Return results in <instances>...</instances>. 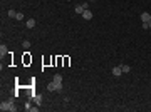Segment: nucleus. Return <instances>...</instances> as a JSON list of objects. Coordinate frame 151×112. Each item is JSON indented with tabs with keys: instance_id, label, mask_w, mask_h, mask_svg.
<instances>
[{
	"instance_id": "obj_1",
	"label": "nucleus",
	"mask_w": 151,
	"mask_h": 112,
	"mask_svg": "<svg viewBox=\"0 0 151 112\" xmlns=\"http://www.w3.org/2000/svg\"><path fill=\"white\" fill-rule=\"evenodd\" d=\"M47 90H50V92H54V90H62V82H50V84L47 85Z\"/></svg>"
},
{
	"instance_id": "obj_11",
	"label": "nucleus",
	"mask_w": 151,
	"mask_h": 112,
	"mask_svg": "<svg viewBox=\"0 0 151 112\" xmlns=\"http://www.w3.org/2000/svg\"><path fill=\"white\" fill-rule=\"evenodd\" d=\"M52 80H54V82H62V75H60V74H56Z\"/></svg>"
},
{
	"instance_id": "obj_9",
	"label": "nucleus",
	"mask_w": 151,
	"mask_h": 112,
	"mask_svg": "<svg viewBox=\"0 0 151 112\" xmlns=\"http://www.w3.org/2000/svg\"><path fill=\"white\" fill-rule=\"evenodd\" d=\"M84 7H82V5H76V13H81V15H82V12H84Z\"/></svg>"
},
{
	"instance_id": "obj_5",
	"label": "nucleus",
	"mask_w": 151,
	"mask_h": 112,
	"mask_svg": "<svg viewBox=\"0 0 151 112\" xmlns=\"http://www.w3.org/2000/svg\"><path fill=\"white\" fill-rule=\"evenodd\" d=\"M25 27H27V28H34V27H35V20H34V19H29L27 22H25Z\"/></svg>"
},
{
	"instance_id": "obj_18",
	"label": "nucleus",
	"mask_w": 151,
	"mask_h": 112,
	"mask_svg": "<svg viewBox=\"0 0 151 112\" xmlns=\"http://www.w3.org/2000/svg\"><path fill=\"white\" fill-rule=\"evenodd\" d=\"M67 2H71V0H67Z\"/></svg>"
},
{
	"instance_id": "obj_8",
	"label": "nucleus",
	"mask_w": 151,
	"mask_h": 112,
	"mask_svg": "<svg viewBox=\"0 0 151 112\" xmlns=\"http://www.w3.org/2000/svg\"><path fill=\"white\" fill-rule=\"evenodd\" d=\"M7 13H9L10 19H17V13H19V12H15V10H9Z\"/></svg>"
},
{
	"instance_id": "obj_4",
	"label": "nucleus",
	"mask_w": 151,
	"mask_h": 112,
	"mask_svg": "<svg viewBox=\"0 0 151 112\" xmlns=\"http://www.w3.org/2000/svg\"><path fill=\"white\" fill-rule=\"evenodd\" d=\"M121 74H123V69H121V65H118V67H114V69H113V75H114V77H119Z\"/></svg>"
},
{
	"instance_id": "obj_10",
	"label": "nucleus",
	"mask_w": 151,
	"mask_h": 112,
	"mask_svg": "<svg viewBox=\"0 0 151 112\" xmlns=\"http://www.w3.org/2000/svg\"><path fill=\"white\" fill-rule=\"evenodd\" d=\"M25 111H32V112H37L39 109H37V107H32L30 104H25Z\"/></svg>"
},
{
	"instance_id": "obj_2",
	"label": "nucleus",
	"mask_w": 151,
	"mask_h": 112,
	"mask_svg": "<svg viewBox=\"0 0 151 112\" xmlns=\"http://www.w3.org/2000/svg\"><path fill=\"white\" fill-rule=\"evenodd\" d=\"M0 109H2V111H15V107H14L12 100H9V102H2V104H0Z\"/></svg>"
},
{
	"instance_id": "obj_3",
	"label": "nucleus",
	"mask_w": 151,
	"mask_h": 112,
	"mask_svg": "<svg viewBox=\"0 0 151 112\" xmlns=\"http://www.w3.org/2000/svg\"><path fill=\"white\" fill-rule=\"evenodd\" d=\"M82 17H84V20H91L92 19V12H91L89 9L84 10V12H82Z\"/></svg>"
},
{
	"instance_id": "obj_6",
	"label": "nucleus",
	"mask_w": 151,
	"mask_h": 112,
	"mask_svg": "<svg viewBox=\"0 0 151 112\" xmlns=\"http://www.w3.org/2000/svg\"><path fill=\"white\" fill-rule=\"evenodd\" d=\"M141 20H143V22H150V20H151V15L148 13V12H143V13H141Z\"/></svg>"
},
{
	"instance_id": "obj_7",
	"label": "nucleus",
	"mask_w": 151,
	"mask_h": 112,
	"mask_svg": "<svg viewBox=\"0 0 151 112\" xmlns=\"http://www.w3.org/2000/svg\"><path fill=\"white\" fill-rule=\"evenodd\" d=\"M9 54V49H7V45H0V55H7Z\"/></svg>"
},
{
	"instance_id": "obj_13",
	"label": "nucleus",
	"mask_w": 151,
	"mask_h": 112,
	"mask_svg": "<svg viewBox=\"0 0 151 112\" xmlns=\"http://www.w3.org/2000/svg\"><path fill=\"white\" fill-rule=\"evenodd\" d=\"M22 45H24V49H30V42H29V40H24Z\"/></svg>"
},
{
	"instance_id": "obj_14",
	"label": "nucleus",
	"mask_w": 151,
	"mask_h": 112,
	"mask_svg": "<svg viewBox=\"0 0 151 112\" xmlns=\"http://www.w3.org/2000/svg\"><path fill=\"white\" fill-rule=\"evenodd\" d=\"M141 27H143V28H150V25H148V22H143Z\"/></svg>"
},
{
	"instance_id": "obj_16",
	"label": "nucleus",
	"mask_w": 151,
	"mask_h": 112,
	"mask_svg": "<svg viewBox=\"0 0 151 112\" xmlns=\"http://www.w3.org/2000/svg\"><path fill=\"white\" fill-rule=\"evenodd\" d=\"M40 100H42V99H40V95H35V102L40 104Z\"/></svg>"
},
{
	"instance_id": "obj_17",
	"label": "nucleus",
	"mask_w": 151,
	"mask_h": 112,
	"mask_svg": "<svg viewBox=\"0 0 151 112\" xmlns=\"http://www.w3.org/2000/svg\"><path fill=\"white\" fill-rule=\"evenodd\" d=\"M148 25H150V28H151V20H150V22H148Z\"/></svg>"
},
{
	"instance_id": "obj_12",
	"label": "nucleus",
	"mask_w": 151,
	"mask_h": 112,
	"mask_svg": "<svg viewBox=\"0 0 151 112\" xmlns=\"http://www.w3.org/2000/svg\"><path fill=\"white\" fill-rule=\"evenodd\" d=\"M121 69H123V72H124V74H128V72L131 70V67H129V65H121Z\"/></svg>"
},
{
	"instance_id": "obj_15",
	"label": "nucleus",
	"mask_w": 151,
	"mask_h": 112,
	"mask_svg": "<svg viewBox=\"0 0 151 112\" xmlns=\"http://www.w3.org/2000/svg\"><path fill=\"white\" fill-rule=\"evenodd\" d=\"M24 19V13H17V20H22Z\"/></svg>"
}]
</instances>
